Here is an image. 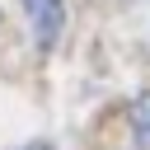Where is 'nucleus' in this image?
Wrapping results in <instances>:
<instances>
[{
    "instance_id": "3",
    "label": "nucleus",
    "mask_w": 150,
    "mask_h": 150,
    "mask_svg": "<svg viewBox=\"0 0 150 150\" xmlns=\"http://www.w3.org/2000/svg\"><path fill=\"white\" fill-rule=\"evenodd\" d=\"M23 150H56V145H42V141H33V145H23Z\"/></svg>"
},
{
    "instance_id": "1",
    "label": "nucleus",
    "mask_w": 150,
    "mask_h": 150,
    "mask_svg": "<svg viewBox=\"0 0 150 150\" xmlns=\"http://www.w3.org/2000/svg\"><path fill=\"white\" fill-rule=\"evenodd\" d=\"M23 14H28V28H33L38 47L61 42V33H66V5L61 0H23Z\"/></svg>"
},
{
    "instance_id": "2",
    "label": "nucleus",
    "mask_w": 150,
    "mask_h": 150,
    "mask_svg": "<svg viewBox=\"0 0 150 150\" xmlns=\"http://www.w3.org/2000/svg\"><path fill=\"white\" fill-rule=\"evenodd\" d=\"M131 127H136L141 150H150V94H141V98L131 103Z\"/></svg>"
}]
</instances>
